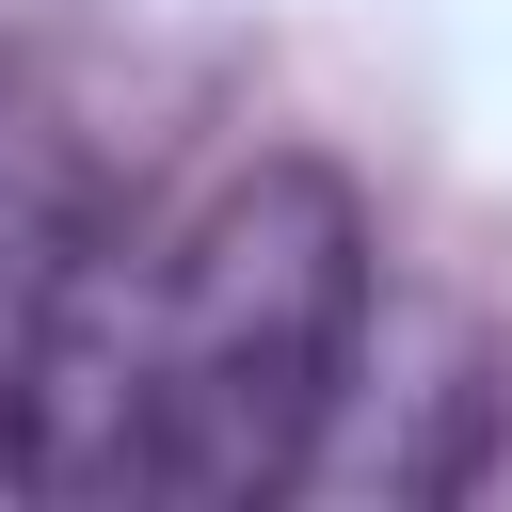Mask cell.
Listing matches in <instances>:
<instances>
[{
	"label": "cell",
	"mask_w": 512,
	"mask_h": 512,
	"mask_svg": "<svg viewBox=\"0 0 512 512\" xmlns=\"http://www.w3.org/2000/svg\"><path fill=\"white\" fill-rule=\"evenodd\" d=\"M368 304V192L320 144H256L144 240V496H288Z\"/></svg>",
	"instance_id": "obj_1"
},
{
	"label": "cell",
	"mask_w": 512,
	"mask_h": 512,
	"mask_svg": "<svg viewBox=\"0 0 512 512\" xmlns=\"http://www.w3.org/2000/svg\"><path fill=\"white\" fill-rule=\"evenodd\" d=\"M96 208H112L96 144L0 80V384H16V352H32V320H48V288H64V256L96 240Z\"/></svg>",
	"instance_id": "obj_2"
}]
</instances>
